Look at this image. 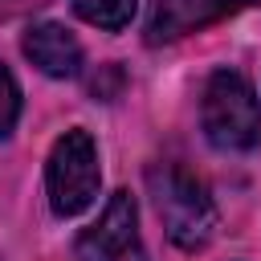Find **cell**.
<instances>
[{"label": "cell", "mask_w": 261, "mask_h": 261, "mask_svg": "<svg viewBox=\"0 0 261 261\" xmlns=\"http://www.w3.org/2000/svg\"><path fill=\"white\" fill-rule=\"evenodd\" d=\"M151 184V196H155V212L167 228V237L179 245V249H204L216 232V200L208 196V184L179 167V163H163V167H151L147 175Z\"/></svg>", "instance_id": "cell-1"}, {"label": "cell", "mask_w": 261, "mask_h": 261, "mask_svg": "<svg viewBox=\"0 0 261 261\" xmlns=\"http://www.w3.org/2000/svg\"><path fill=\"white\" fill-rule=\"evenodd\" d=\"M200 122L208 143L220 151H253L261 143V102L237 69H216L208 77Z\"/></svg>", "instance_id": "cell-2"}, {"label": "cell", "mask_w": 261, "mask_h": 261, "mask_svg": "<svg viewBox=\"0 0 261 261\" xmlns=\"http://www.w3.org/2000/svg\"><path fill=\"white\" fill-rule=\"evenodd\" d=\"M45 184H49V204L57 216H77L94 204L102 171H98V147L86 130H65L53 143Z\"/></svg>", "instance_id": "cell-3"}, {"label": "cell", "mask_w": 261, "mask_h": 261, "mask_svg": "<svg viewBox=\"0 0 261 261\" xmlns=\"http://www.w3.org/2000/svg\"><path fill=\"white\" fill-rule=\"evenodd\" d=\"M77 261H147L130 192H114L102 216L77 237Z\"/></svg>", "instance_id": "cell-4"}, {"label": "cell", "mask_w": 261, "mask_h": 261, "mask_svg": "<svg viewBox=\"0 0 261 261\" xmlns=\"http://www.w3.org/2000/svg\"><path fill=\"white\" fill-rule=\"evenodd\" d=\"M24 57L41 73H49V77H77V69H82V45H77V37L65 24H53V20L33 24L24 33Z\"/></svg>", "instance_id": "cell-5"}, {"label": "cell", "mask_w": 261, "mask_h": 261, "mask_svg": "<svg viewBox=\"0 0 261 261\" xmlns=\"http://www.w3.org/2000/svg\"><path fill=\"white\" fill-rule=\"evenodd\" d=\"M228 8H232V0H159L155 20H151V41H167V37L192 33V29L216 20Z\"/></svg>", "instance_id": "cell-6"}, {"label": "cell", "mask_w": 261, "mask_h": 261, "mask_svg": "<svg viewBox=\"0 0 261 261\" xmlns=\"http://www.w3.org/2000/svg\"><path fill=\"white\" fill-rule=\"evenodd\" d=\"M73 8H77L82 20H90V24L114 33V29H126V24H130L139 0H73Z\"/></svg>", "instance_id": "cell-7"}, {"label": "cell", "mask_w": 261, "mask_h": 261, "mask_svg": "<svg viewBox=\"0 0 261 261\" xmlns=\"http://www.w3.org/2000/svg\"><path fill=\"white\" fill-rule=\"evenodd\" d=\"M16 114H20V90H16V77L0 65V139L16 126Z\"/></svg>", "instance_id": "cell-8"}]
</instances>
